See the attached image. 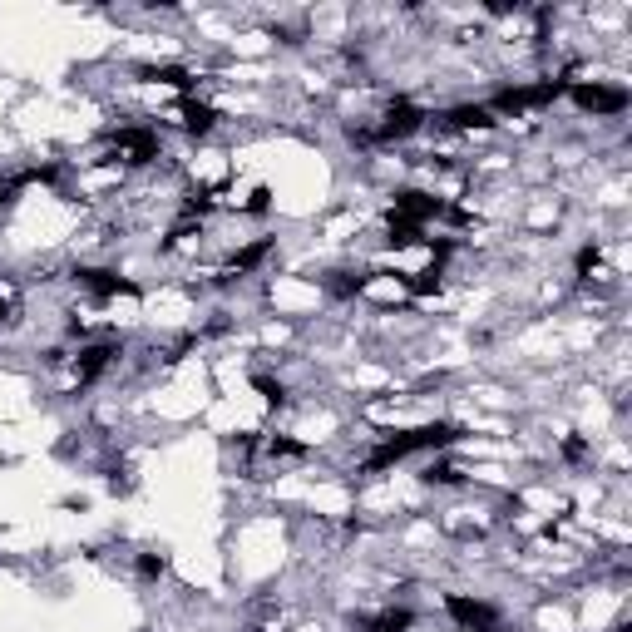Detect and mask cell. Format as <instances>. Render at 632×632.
I'll use <instances>...</instances> for the list:
<instances>
[{"mask_svg":"<svg viewBox=\"0 0 632 632\" xmlns=\"http://www.w3.org/2000/svg\"><path fill=\"white\" fill-rule=\"evenodd\" d=\"M460 440V430L455 425H415V430H400L391 440H381V450L366 460V470H386L395 460H405V455H420V450H445V445H455Z\"/></svg>","mask_w":632,"mask_h":632,"instance_id":"6da1fadb","label":"cell"},{"mask_svg":"<svg viewBox=\"0 0 632 632\" xmlns=\"http://www.w3.org/2000/svg\"><path fill=\"white\" fill-rule=\"evenodd\" d=\"M109 158H114V163H154L158 134L154 129H119V134L109 139Z\"/></svg>","mask_w":632,"mask_h":632,"instance_id":"7a4b0ae2","label":"cell"},{"mask_svg":"<svg viewBox=\"0 0 632 632\" xmlns=\"http://www.w3.org/2000/svg\"><path fill=\"white\" fill-rule=\"evenodd\" d=\"M445 608H450V618H455V623H465V632H494V628H499V608H489V603H479V598L450 593V598H445Z\"/></svg>","mask_w":632,"mask_h":632,"instance_id":"3957f363","label":"cell"},{"mask_svg":"<svg viewBox=\"0 0 632 632\" xmlns=\"http://www.w3.org/2000/svg\"><path fill=\"white\" fill-rule=\"evenodd\" d=\"M578 109L588 114H623L628 109V89H608V84H573L568 89Z\"/></svg>","mask_w":632,"mask_h":632,"instance_id":"277c9868","label":"cell"},{"mask_svg":"<svg viewBox=\"0 0 632 632\" xmlns=\"http://www.w3.org/2000/svg\"><path fill=\"white\" fill-rule=\"evenodd\" d=\"M445 213V203L435 198V193H415V188H405V193H395V213L391 218H405V223H415V228H425L430 218H440Z\"/></svg>","mask_w":632,"mask_h":632,"instance_id":"5b68a950","label":"cell"},{"mask_svg":"<svg viewBox=\"0 0 632 632\" xmlns=\"http://www.w3.org/2000/svg\"><path fill=\"white\" fill-rule=\"evenodd\" d=\"M420 119H425V114H420L410 99H395L391 109H386V124L376 129V139H381V144H395V139L415 134V129H420Z\"/></svg>","mask_w":632,"mask_h":632,"instance_id":"8992f818","label":"cell"},{"mask_svg":"<svg viewBox=\"0 0 632 632\" xmlns=\"http://www.w3.org/2000/svg\"><path fill=\"white\" fill-rule=\"evenodd\" d=\"M75 282L84 292H94V297H119V292H139L129 277H119V272H104V267H75Z\"/></svg>","mask_w":632,"mask_h":632,"instance_id":"52a82bcc","label":"cell"},{"mask_svg":"<svg viewBox=\"0 0 632 632\" xmlns=\"http://www.w3.org/2000/svg\"><path fill=\"white\" fill-rule=\"evenodd\" d=\"M440 129H455V134H470V129H494V114L489 104H455L440 114Z\"/></svg>","mask_w":632,"mask_h":632,"instance_id":"ba28073f","label":"cell"},{"mask_svg":"<svg viewBox=\"0 0 632 632\" xmlns=\"http://www.w3.org/2000/svg\"><path fill=\"white\" fill-rule=\"evenodd\" d=\"M114 356H119V346H114V341H104V346H84V351H79V361H75L79 386L99 381V376H104V371L114 366Z\"/></svg>","mask_w":632,"mask_h":632,"instance_id":"9c48e42d","label":"cell"},{"mask_svg":"<svg viewBox=\"0 0 632 632\" xmlns=\"http://www.w3.org/2000/svg\"><path fill=\"white\" fill-rule=\"evenodd\" d=\"M213 124H218V109H213V104L183 99V129H188V134H208Z\"/></svg>","mask_w":632,"mask_h":632,"instance_id":"30bf717a","label":"cell"},{"mask_svg":"<svg viewBox=\"0 0 632 632\" xmlns=\"http://www.w3.org/2000/svg\"><path fill=\"white\" fill-rule=\"evenodd\" d=\"M405 287H410V292H420V297H425V292H440V267H425V272L405 277Z\"/></svg>","mask_w":632,"mask_h":632,"instance_id":"8fae6325","label":"cell"},{"mask_svg":"<svg viewBox=\"0 0 632 632\" xmlns=\"http://www.w3.org/2000/svg\"><path fill=\"white\" fill-rule=\"evenodd\" d=\"M257 391L267 395V400H272V405H282V400H287V391H282V386H272V381H267V376H257Z\"/></svg>","mask_w":632,"mask_h":632,"instance_id":"7c38bea8","label":"cell"},{"mask_svg":"<svg viewBox=\"0 0 632 632\" xmlns=\"http://www.w3.org/2000/svg\"><path fill=\"white\" fill-rule=\"evenodd\" d=\"M139 573H144V578H158V573H163V558H158V553H144V558H139Z\"/></svg>","mask_w":632,"mask_h":632,"instance_id":"4fadbf2b","label":"cell"},{"mask_svg":"<svg viewBox=\"0 0 632 632\" xmlns=\"http://www.w3.org/2000/svg\"><path fill=\"white\" fill-rule=\"evenodd\" d=\"M267 198H272V193H267V188H257V193L247 198V213H267Z\"/></svg>","mask_w":632,"mask_h":632,"instance_id":"5bb4252c","label":"cell"},{"mask_svg":"<svg viewBox=\"0 0 632 632\" xmlns=\"http://www.w3.org/2000/svg\"><path fill=\"white\" fill-rule=\"evenodd\" d=\"M0 321H5V302H0Z\"/></svg>","mask_w":632,"mask_h":632,"instance_id":"9a60e30c","label":"cell"}]
</instances>
